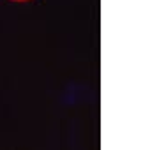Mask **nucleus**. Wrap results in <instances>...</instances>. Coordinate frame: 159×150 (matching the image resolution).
Wrapping results in <instances>:
<instances>
[{
    "mask_svg": "<svg viewBox=\"0 0 159 150\" xmlns=\"http://www.w3.org/2000/svg\"><path fill=\"white\" fill-rule=\"evenodd\" d=\"M11 2H18V4H25V2H30V0H11Z\"/></svg>",
    "mask_w": 159,
    "mask_h": 150,
    "instance_id": "1",
    "label": "nucleus"
}]
</instances>
